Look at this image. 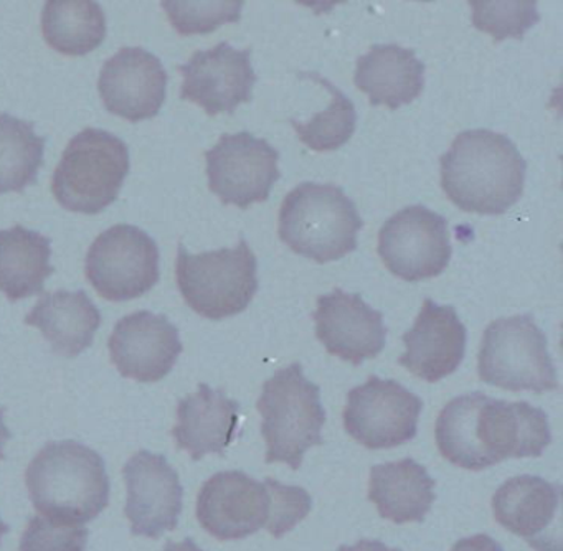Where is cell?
Returning <instances> with one entry per match:
<instances>
[{
	"mask_svg": "<svg viewBox=\"0 0 563 551\" xmlns=\"http://www.w3.org/2000/svg\"><path fill=\"white\" fill-rule=\"evenodd\" d=\"M440 165L441 188L461 210L500 214L522 197L526 162L504 134L489 129L461 132Z\"/></svg>",
	"mask_w": 563,
	"mask_h": 551,
	"instance_id": "3957f363",
	"label": "cell"
},
{
	"mask_svg": "<svg viewBox=\"0 0 563 551\" xmlns=\"http://www.w3.org/2000/svg\"><path fill=\"white\" fill-rule=\"evenodd\" d=\"M25 484L38 515L84 525L110 504L103 458L77 441L48 442L29 465Z\"/></svg>",
	"mask_w": 563,
	"mask_h": 551,
	"instance_id": "277c9868",
	"label": "cell"
},
{
	"mask_svg": "<svg viewBox=\"0 0 563 551\" xmlns=\"http://www.w3.org/2000/svg\"><path fill=\"white\" fill-rule=\"evenodd\" d=\"M407 352L398 363L424 382H440L456 372L466 352V327L451 306L424 299L413 327L404 335Z\"/></svg>",
	"mask_w": 563,
	"mask_h": 551,
	"instance_id": "d6986e66",
	"label": "cell"
},
{
	"mask_svg": "<svg viewBox=\"0 0 563 551\" xmlns=\"http://www.w3.org/2000/svg\"><path fill=\"white\" fill-rule=\"evenodd\" d=\"M128 172V145L111 132L87 128L62 154L52 178V194L67 210L100 213L117 200Z\"/></svg>",
	"mask_w": 563,
	"mask_h": 551,
	"instance_id": "52a82bcc",
	"label": "cell"
},
{
	"mask_svg": "<svg viewBox=\"0 0 563 551\" xmlns=\"http://www.w3.org/2000/svg\"><path fill=\"white\" fill-rule=\"evenodd\" d=\"M242 408L222 389L200 383L199 389L177 406V425L173 436L177 448L187 451L194 461L207 454H225L235 441Z\"/></svg>",
	"mask_w": 563,
	"mask_h": 551,
	"instance_id": "44dd1931",
	"label": "cell"
},
{
	"mask_svg": "<svg viewBox=\"0 0 563 551\" xmlns=\"http://www.w3.org/2000/svg\"><path fill=\"white\" fill-rule=\"evenodd\" d=\"M167 73L153 53L126 46L100 73L101 99L108 111L131 122L154 118L166 99Z\"/></svg>",
	"mask_w": 563,
	"mask_h": 551,
	"instance_id": "e0dca14e",
	"label": "cell"
},
{
	"mask_svg": "<svg viewBox=\"0 0 563 551\" xmlns=\"http://www.w3.org/2000/svg\"><path fill=\"white\" fill-rule=\"evenodd\" d=\"M312 498L302 487L275 478L255 481L245 472H219L200 488L197 520L217 540H242L266 528L275 538L308 517Z\"/></svg>",
	"mask_w": 563,
	"mask_h": 551,
	"instance_id": "7a4b0ae2",
	"label": "cell"
},
{
	"mask_svg": "<svg viewBox=\"0 0 563 551\" xmlns=\"http://www.w3.org/2000/svg\"><path fill=\"white\" fill-rule=\"evenodd\" d=\"M316 335L331 355L361 365L384 350L385 329L380 312L365 304L361 294L335 289L318 299Z\"/></svg>",
	"mask_w": 563,
	"mask_h": 551,
	"instance_id": "ac0fdd59",
	"label": "cell"
},
{
	"mask_svg": "<svg viewBox=\"0 0 563 551\" xmlns=\"http://www.w3.org/2000/svg\"><path fill=\"white\" fill-rule=\"evenodd\" d=\"M51 256V240L37 231L22 224L0 230V293L11 300L42 293L55 271Z\"/></svg>",
	"mask_w": 563,
	"mask_h": 551,
	"instance_id": "d4e9b609",
	"label": "cell"
},
{
	"mask_svg": "<svg viewBox=\"0 0 563 551\" xmlns=\"http://www.w3.org/2000/svg\"><path fill=\"white\" fill-rule=\"evenodd\" d=\"M88 535L84 525L62 524L35 515L25 527L19 551H85Z\"/></svg>",
	"mask_w": 563,
	"mask_h": 551,
	"instance_id": "4dcf8cb0",
	"label": "cell"
},
{
	"mask_svg": "<svg viewBox=\"0 0 563 551\" xmlns=\"http://www.w3.org/2000/svg\"><path fill=\"white\" fill-rule=\"evenodd\" d=\"M470 7L474 26L493 35L496 42L509 36L522 38L523 33L540 19L533 0H473Z\"/></svg>",
	"mask_w": 563,
	"mask_h": 551,
	"instance_id": "f1b7e54d",
	"label": "cell"
},
{
	"mask_svg": "<svg viewBox=\"0 0 563 551\" xmlns=\"http://www.w3.org/2000/svg\"><path fill=\"white\" fill-rule=\"evenodd\" d=\"M256 408L263 418L268 464L283 462L298 471L306 451L324 444L321 389L306 378L299 363L278 370L266 379Z\"/></svg>",
	"mask_w": 563,
	"mask_h": 551,
	"instance_id": "8992f818",
	"label": "cell"
},
{
	"mask_svg": "<svg viewBox=\"0 0 563 551\" xmlns=\"http://www.w3.org/2000/svg\"><path fill=\"white\" fill-rule=\"evenodd\" d=\"M423 401L395 379L371 376L347 395L344 426L367 449H390L417 436Z\"/></svg>",
	"mask_w": 563,
	"mask_h": 551,
	"instance_id": "8fae6325",
	"label": "cell"
},
{
	"mask_svg": "<svg viewBox=\"0 0 563 551\" xmlns=\"http://www.w3.org/2000/svg\"><path fill=\"white\" fill-rule=\"evenodd\" d=\"M25 323L37 327L58 355L75 359L93 343L101 313L85 290L62 289L44 294Z\"/></svg>",
	"mask_w": 563,
	"mask_h": 551,
	"instance_id": "603a6c76",
	"label": "cell"
},
{
	"mask_svg": "<svg viewBox=\"0 0 563 551\" xmlns=\"http://www.w3.org/2000/svg\"><path fill=\"white\" fill-rule=\"evenodd\" d=\"M278 233L295 253L316 263L341 260L357 247L362 221L342 188L305 181L283 198Z\"/></svg>",
	"mask_w": 563,
	"mask_h": 551,
	"instance_id": "5b68a950",
	"label": "cell"
},
{
	"mask_svg": "<svg viewBox=\"0 0 563 551\" xmlns=\"http://www.w3.org/2000/svg\"><path fill=\"white\" fill-rule=\"evenodd\" d=\"M163 551H203L200 550L199 547H197L196 541L190 540V538H186V540L183 541H169V543L166 544V548H164Z\"/></svg>",
	"mask_w": 563,
	"mask_h": 551,
	"instance_id": "836d02e7",
	"label": "cell"
},
{
	"mask_svg": "<svg viewBox=\"0 0 563 551\" xmlns=\"http://www.w3.org/2000/svg\"><path fill=\"white\" fill-rule=\"evenodd\" d=\"M250 55L252 49H236L225 42L194 53L179 66L184 76L180 98L196 102L209 115L232 114L240 104L252 101L256 75Z\"/></svg>",
	"mask_w": 563,
	"mask_h": 551,
	"instance_id": "9a60e30c",
	"label": "cell"
},
{
	"mask_svg": "<svg viewBox=\"0 0 563 551\" xmlns=\"http://www.w3.org/2000/svg\"><path fill=\"white\" fill-rule=\"evenodd\" d=\"M9 527L8 525L2 521V518H0V540H2V537H4L5 533H8Z\"/></svg>",
	"mask_w": 563,
	"mask_h": 551,
	"instance_id": "d590c367",
	"label": "cell"
},
{
	"mask_svg": "<svg viewBox=\"0 0 563 551\" xmlns=\"http://www.w3.org/2000/svg\"><path fill=\"white\" fill-rule=\"evenodd\" d=\"M164 10L180 35L210 33L223 23L239 22L242 0H164Z\"/></svg>",
	"mask_w": 563,
	"mask_h": 551,
	"instance_id": "f546056e",
	"label": "cell"
},
{
	"mask_svg": "<svg viewBox=\"0 0 563 551\" xmlns=\"http://www.w3.org/2000/svg\"><path fill=\"white\" fill-rule=\"evenodd\" d=\"M258 263L245 240L239 246L190 254L180 244L176 277L187 306L207 319L243 312L258 290Z\"/></svg>",
	"mask_w": 563,
	"mask_h": 551,
	"instance_id": "ba28073f",
	"label": "cell"
},
{
	"mask_svg": "<svg viewBox=\"0 0 563 551\" xmlns=\"http://www.w3.org/2000/svg\"><path fill=\"white\" fill-rule=\"evenodd\" d=\"M45 139L34 124L11 114L0 115V194L24 191L37 180L44 164Z\"/></svg>",
	"mask_w": 563,
	"mask_h": 551,
	"instance_id": "4316f807",
	"label": "cell"
},
{
	"mask_svg": "<svg viewBox=\"0 0 563 551\" xmlns=\"http://www.w3.org/2000/svg\"><path fill=\"white\" fill-rule=\"evenodd\" d=\"M434 439L446 461L477 472L506 459L539 458L552 434L542 409L476 392L457 396L441 409Z\"/></svg>",
	"mask_w": 563,
	"mask_h": 551,
	"instance_id": "6da1fadb",
	"label": "cell"
},
{
	"mask_svg": "<svg viewBox=\"0 0 563 551\" xmlns=\"http://www.w3.org/2000/svg\"><path fill=\"white\" fill-rule=\"evenodd\" d=\"M45 42L68 56L93 52L107 36V16L93 0H51L42 13Z\"/></svg>",
	"mask_w": 563,
	"mask_h": 551,
	"instance_id": "484cf974",
	"label": "cell"
},
{
	"mask_svg": "<svg viewBox=\"0 0 563 551\" xmlns=\"http://www.w3.org/2000/svg\"><path fill=\"white\" fill-rule=\"evenodd\" d=\"M560 495V485L536 475H517L494 494V518L537 551H562L560 538L550 533L559 521Z\"/></svg>",
	"mask_w": 563,
	"mask_h": 551,
	"instance_id": "ffe728a7",
	"label": "cell"
},
{
	"mask_svg": "<svg viewBox=\"0 0 563 551\" xmlns=\"http://www.w3.org/2000/svg\"><path fill=\"white\" fill-rule=\"evenodd\" d=\"M85 273L103 299H136L159 280V247L146 231L114 224L91 244Z\"/></svg>",
	"mask_w": 563,
	"mask_h": 551,
	"instance_id": "30bf717a",
	"label": "cell"
},
{
	"mask_svg": "<svg viewBox=\"0 0 563 551\" xmlns=\"http://www.w3.org/2000/svg\"><path fill=\"white\" fill-rule=\"evenodd\" d=\"M128 487L124 514L136 537L159 538L173 531L183 511L179 474L164 455L140 451L123 469Z\"/></svg>",
	"mask_w": 563,
	"mask_h": 551,
	"instance_id": "5bb4252c",
	"label": "cell"
},
{
	"mask_svg": "<svg viewBox=\"0 0 563 551\" xmlns=\"http://www.w3.org/2000/svg\"><path fill=\"white\" fill-rule=\"evenodd\" d=\"M450 551H504L500 544L487 535H474L453 544Z\"/></svg>",
	"mask_w": 563,
	"mask_h": 551,
	"instance_id": "1f68e13d",
	"label": "cell"
},
{
	"mask_svg": "<svg viewBox=\"0 0 563 551\" xmlns=\"http://www.w3.org/2000/svg\"><path fill=\"white\" fill-rule=\"evenodd\" d=\"M11 431L4 425V409H0V459H4V445L11 439Z\"/></svg>",
	"mask_w": 563,
	"mask_h": 551,
	"instance_id": "e575fe53",
	"label": "cell"
},
{
	"mask_svg": "<svg viewBox=\"0 0 563 551\" xmlns=\"http://www.w3.org/2000/svg\"><path fill=\"white\" fill-rule=\"evenodd\" d=\"M108 346L118 372L143 383L159 382L169 375L183 353L177 327L166 316L147 310L123 317Z\"/></svg>",
	"mask_w": 563,
	"mask_h": 551,
	"instance_id": "2e32d148",
	"label": "cell"
},
{
	"mask_svg": "<svg viewBox=\"0 0 563 551\" xmlns=\"http://www.w3.org/2000/svg\"><path fill=\"white\" fill-rule=\"evenodd\" d=\"M314 78L328 86L332 95L331 104L309 122L291 121L292 128H295L299 141L312 151H335L354 134L355 119H357L355 108L351 99L345 98L338 88L329 85L319 76H314Z\"/></svg>",
	"mask_w": 563,
	"mask_h": 551,
	"instance_id": "83f0119b",
	"label": "cell"
},
{
	"mask_svg": "<svg viewBox=\"0 0 563 551\" xmlns=\"http://www.w3.org/2000/svg\"><path fill=\"white\" fill-rule=\"evenodd\" d=\"M424 65L415 49L395 45H374L357 59L354 82L372 104L397 109L423 91Z\"/></svg>",
	"mask_w": 563,
	"mask_h": 551,
	"instance_id": "7402d4cb",
	"label": "cell"
},
{
	"mask_svg": "<svg viewBox=\"0 0 563 551\" xmlns=\"http://www.w3.org/2000/svg\"><path fill=\"white\" fill-rule=\"evenodd\" d=\"M434 498V481L413 459L372 467L368 500L385 520L397 525L423 521Z\"/></svg>",
	"mask_w": 563,
	"mask_h": 551,
	"instance_id": "cb8c5ba5",
	"label": "cell"
},
{
	"mask_svg": "<svg viewBox=\"0 0 563 551\" xmlns=\"http://www.w3.org/2000/svg\"><path fill=\"white\" fill-rule=\"evenodd\" d=\"M279 154L268 141L250 132L223 134L206 152L209 188L225 205L249 208L268 200L279 178Z\"/></svg>",
	"mask_w": 563,
	"mask_h": 551,
	"instance_id": "4fadbf2b",
	"label": "cell"
},
{
	"mask_svg": "<svg viewBox=\"0 0 563 551\" xmlns=\"http://www.w3.org/2000/svg\"><path fill=\"white\" fill-rule=\"evenodd\" d=\"M477 373L487 385L509 392L559 388L547 337L532 316L503 317L484 330Z\"/></svg>",
	"mask_w": 563,
	"mask_h": 551,
	"instance_id": "9c48e42d",
	"label": "cell"
},
{
	"mask_svg": "<svg viewBox=\"0 0 563 551\" xmlns=\"http://www.w3.org/2000/svg\"><path fill=\"white\" fill-rule=\"evenodd\" d=\"M377 251L401 279L415 283L440 276L451 260L446 220L421 205L404 208L385 221Z\"/></svg>",
	"mask_w": 563,
	"mask_h": 551,
	"instance_id": "7c38bea8",
	"label": "cell"
},
{
	"mask_svg": "<svg viewBox=\"0 0 563 551\" xmlns=\"http://www.w3.org/2000/svg\"><path fill=\"white\" fill-rule=\"evenodd\" d=\"M338 551H400L397 548H388L387 544L377 540H358L352 547H341Z\"/></svg>",
	"mask_w": 563,
	"mask_h": 551,
	"instance_id": "d6a6232c",
	"label": "cell"
}]
</instances>
